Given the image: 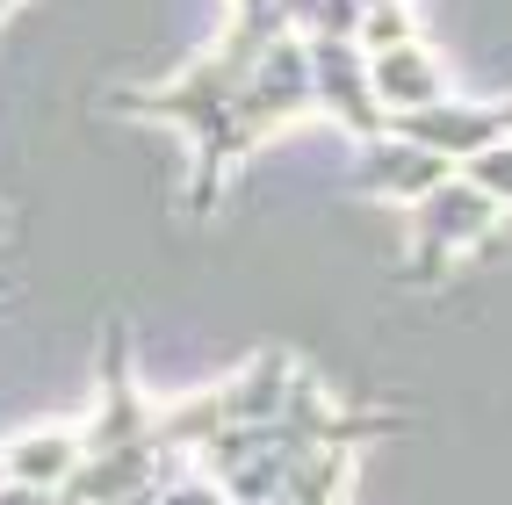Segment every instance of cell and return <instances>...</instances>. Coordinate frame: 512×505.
Here are the masks:
<instances>
[{"label": "cell", "instance_id": "1", "mask_svg": "<svg viewBox=\"0 0 512 505\" xmlns=\"http://www.w3.org/2000/svg\"><path fill=\"white\" fill-rule=\"evenodd\" d=\"M498 217H505V202L491 188H476L469 174H448L433 195H419V217H412V275L419 282H440L469 246L491 239Z\"/></svg>", "mask_w": 512, "mask_h": 505}, {"label": "cell", "instance_id": "2", "mask_svg": "<svg viewBox=\"0 0 512 505\" xmlns=\"http://www.w3.org/2000/svg\"><path fill=\"white\" fill-rule=\"evenodd\" d=\"M390 138H404V145H419V152H433V159H448L455 174L476 159V152H491V145H505V101H433V109H404V116H390Z\"/></svg>", "mask_w": 512, "mask_h": 505}, {"label": "cell", "instance_id": "3", "mask_svg": "<svg viewBox=\"0 0 512 505\" xmlns=\"http://www.w3.org/2000/svg\"><path fill=\"white\" fill-rule=\"evenodd\" d=\"M311 80H318V101L347 130L390 138V116H383V101H375V87H368V58L354 51V37H318L311 44Z\"/></svg>", "mask_w": 512, "mask_h": 505}, {"label": "cell", "instance_id": "4", "mask_svg": "<svg viewBox=\"0 0 512 505\" xmlns=\"http://www.w3.org/2000/svg\"><path fill=\"white\" fill-rule=\"evenodd\" d=\"M368 87L383 101V116H404V109H433V101H448V80H440L433 51L412 37V44H390L368 58Z\"/></svg>", "mask_w": 512, "mask_h": 505}, {"label": "cell", "instance_id": "5", "mask_svg": "<svg viewBox=\"0 0 512 505\" xmlns=\"http://www.w3.org/2000/svg\"><path fill=\"white\" fill-rule=\"evenodd\" d=\"M448 174H455L448 159H433V152L404 145V138H368V159H361V188H375V195H404V202L433 195Z\"/></svg>", "mask_w": 512, "mask_h": 505}, {"label": "cell", "instance_id": "6", "mask_svg": "<svg viewBox=\"0 0 512 505\" xmlns=\"http://www.w3.org/2000/svg\"><path fill=\"white\" fill-rule=\"evenodd\" d=\"M462 174L476 181V188H491L498 202H512V145H491V152H476Z\"/></svg>", "mask_w": 512, "mask_h": 505}, {"label": "cell", "instance_id": "7", "mask_svg": "<svg viewBox=\"0 0 512 505\" xmlns=\"http://www.w3.org/2000/svg\"><path fill=\"white\" fill-rule=\"evenodd\" d=\"M505 145H512V101H505Z\"/></svg>", "mask_w": 512, "mask_h": 505}]
</instances>
